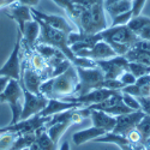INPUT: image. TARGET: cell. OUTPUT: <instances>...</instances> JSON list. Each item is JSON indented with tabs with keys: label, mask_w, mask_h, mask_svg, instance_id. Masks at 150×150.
I'll return each instance as SVG.
<instances>
[{
	"label": "cell",
	"mask_w": 150,
	"mask_h": 150,
	"mask_svg": "<svg viewBox=\"0 0 150 150\" xmlns=\"http://www.w3.org/2000/svg\"><path fill=\"white\" fill-rule=\"evenodd\" d=\"M97 36L100 40L106 41L113 48L117 55H125L130 51L131 46L139 39L127 25L109 27L97 33Z\"/></svg>",
	"instance_id": "cell-1"
},
{
	"label": "cell",
	"mask_w": 150,
	"mask_h": 150,
	"mask_svg": "<svg viewBox=\"0 0 150 150\" xmlns=\"http://www.w3.org/2000/svg\"><path fill=\"white\" fill-rule=\"evenodd\" d=\"M52 89L48 98H61L73 96L78 85V73L73 64L61 74L57 77H51Z\"/></svg>",
	"instance_id": "cell-2"
},
{
	"label": "cell",
	"mask_w": 150,
	"mask_h": 150,
	"mask_svg": "<svg viewBox=\"0 0 150 150\" xmlns=\"http://www.w3.org/2000/svg\"><path fill=\"white\" fill-rule=\"evenodd\" d=\"M24 102V91L23 86L21 85L19 81L17 79H10L5 90L0 95V103H7L10 106L12 119L10 125L16 124L21 120V114L23 109Z\"/></svg>",
	"instance_id": "cell-3"
},
{
	"label": "cell",
	"mask_w": 150,
	"mask_h": 150,
	"mask_svg": "<svg viewBox=\"0 0 150 150\" xmlns=\"http://www.w3.org/2000/svg\"><path fill=\"white\" fill-rule=\"evenodd\" d=\"M76 70L78 73V85H77V90L73 96H82L91 90L103 88L105 76L100 67L76 66Z\"/></svg>",
	"instance_id": "cell-4"
},
{
	"label": "cell",
	"mask_w": 150,
	"mask_h": 150,
	"mask_svg": "<svg viewBox=\"0 0 150 150\" xmlns=\"http://www.w3.org/2000/svg\"><path fill=\"white\" fill-rule=\"evenodd\" d=\"M21 53H22V33L17 30V37L13 49H12L6 62L0 69V76L7 77L10 79H17V81L21 79V71H22Z\"/></svg>",
	"instance_id": "cell-5"
},
{
	"label": "cell",
	"mask_w": 150,
	"mask_h": 150,
	"mask_svg": "<svg viewBox=\"0 0 150 150\" xmlns=\"http://www.w3.org/2000/svg\"><path fill=\"white\" fill-rule=\"evenodd\" d=\"M52 1L64 10L70 21L73 23V25H76V23L85 10L103 0H52Z\"/></svg>",
	"instance_id": "cell-6"
},
{
	"label": "cell",
	"mask_w": 150,
	"mask_h": 150,
	"mask_svg": "<svg viewBox=\"0 0 150 150\" xmlns=\"http://www.w3.org/2000/svg\"><path fill=\"white\" fill-rule=\"evenodd\" d=\"M95 64L103 72L105 79L118 78L124 71L129 69V60L124 55H115L109 59L97 60Z\"/></svg>",
	"instance_id": "cell-7"
},
{
	"label": "cell",
	"mask_w": 150,
	"mask_h": 150,
	"mask_svg": "<svg viewBox=\"0 0 150 150\" xmlns=\"http://www.w3.org/2000/svg\"><path fill=\"white\" fill-rule=\"evenodd\" d=\"M23 91H24V102H23L21 120H25L34 115L40 114L47 106L48 98L42 94H39V95L33 94L24 88H23Z\"/></svg>",
	"instance_id": "cell-8"
},
{
	"label": "cell",
	"mask_w": 150,
	"mask_h": 150,
	"mask_svg": "<svg viewBox=\"0 0 150 150\" xmlns=\"http://www.w3.org/2000/svg\"><path fill=\"white\" fill-rule=\"evenodd\" d=\"M31 8V13H33V17L37 18L42 21L43 23H46L47 25H49L53 29H57L59 31H62L65 34H70L72 31H78L76 30V27L72 25V24L62 16H58V15H49V13H45V12H41L39 10H35L33 7Z\"/></svg>",
	"instance_id": "cell-9"
},
{
	"label": "cell",
	"mask_w": 150,
	"mask_h": 150,
	"mask_svg": "<svg viewBox=\"0 0 150 150\" xmlns=\"http://www.w3.org/2000/svg\"><path fill=\"white\" fill-rule=\"evenodd\" d=\"M43 81H45V78L41 73L33 70L28 65V62H23L19 83L24 89L33 93V94L39 95V94H41L40 93V85Z\"/></svg>",
	"instance_id": "cell-10"
},
{
	"label": "cell",
	"mask_w": 150,
	"mask_h": 150,
	"mask_svg": "<svg viewBox=\"0 0 150 150\" xmlns=\"http://www.w3.org/2000/svg\"><path fill=\"white\" fill-rule=\"evenodd\" d=\"M74 54H76L78 58H88V59L94 60V61L109 59V58H113L117 55L114 49L103 40L97 41L89 49H81V51L76 52Z\"/></svg>",
	"instance_id": "cell-11"
},
{
	"label": "cell",
	"mask_w": 150,
	"mask_h": 150,
	"mask_svg": "<svg viewBox=\"0 0 150 150\" xmlns=\"http://www.w3.org/2000/svg\"><path fill=\"white\" fill-rule=\"evenodd\" d=\"M5 13H6V16H8L11 19H13L17 23L18 30L21 33H23L25 23L34 19L33 13H31V8L25 5H21L17 1L7 5Z\"/></svg>",
	"instance_id": "cell-12"
},
{
	"label": "cell",
	"mask_w": 150,
	"mask_h": 150,
	"mask_svg": "<svg viewBox=\"0 0 150 150\" xmlns=\"http://www.w3.org/2000/svg\"><path fill=\"white\" fill-rule=\"evenodd\" d=\"M124 57L129 61H136L150 66V41L138 39Z\"/></svg>",
	"instance_id": "cell-13"
},
{
	"label": "cell",
	"mask_w": 150,
	"mask_h": 150,
	"mask_svg": "<svg viewBox=\"0 0 150 150\" xmlns=\"http://www.w3.org/2000/svg\"><path fill=\"white\" fill-rule=\"evenodd\" d=\"M144 112L141 110H134L132 113H127V114H122V115H118L115 117L117 122H115V127L113 130V132L126 136L131 130L136 129L137 124L139 122V120L144 117Z\"/></svg>",
	"instance_id": "cell-14"
},
{
	"label": "cell",
	"mask_w": 150,
	"mask_h": 150,
	"mask_svg": "<svg viewBox=\"0 0 150 150\" xmlns=\"http://www.w3.org/2000/svg\"><path fill=\"white\" fill-rule=\"evenodd\" d=\"M84 107L81 103L72 102V101H66V100L61 98H48V103L45 107V109L40 113L41 117H52L54 114L61 113L64 110L71 109V108H81Z\"/></svg>",
	"instance_id": "cell-15"
},
{
	"label": "cell",
	"mask_w": 150,
	"mask_h": 150,
	"mask_svg": "<svg viewBox=\"0 0 150 150\" xmlns=\"http://www.w3.org/2000/svg\"><path fill=\"white\" fill-rule=\"evenodd\" d=\"M89 118L91 119L93 126L100 127V129L105 130L106 132L113 131L114 127H115V122H117L115 117L107 114L106 112H103V110H100V109H91V110H90V115H89Z\"/></svg>",
	"instance_id": "cell-16"
},
{
	"label": "cell",
	"mask_w": 150,
	"mask_h": 150,
	"mask_svg": "<svg viewBox=\"0 0 150 150\" xmlns=\"http://www.w3.org/2000/svg\"><path fill=\"white\" fill-rule=\"evenodd\" d=\"M40 36V24L36 19L29 21L24 25V30L22 33V41H24L25 48L34 49Z\"/></svg>",
	"instance_id": "cell-17"
},
{
	"label": "cell",
	"mask_w": 150,
	"mask_h": 150,
	"mask_svg": "<svg viewBox=\"0 0 150 150\" xmlns=\"http://www.w3.org/2000/svg\"><path fill=\"white\" fill-rule=\"evenodd\" d=\"M106 131L100 129V127H96V126H91V127H88L85 130H82V131H78L76 133L72 134V141L76 145H82L86 142H90V141H94L97 137L105 134Z\"/></svg>",
	"instance_id": "cell-18"
},
{
	"label": "cell",
	"mask_w": 150,
	"mask_h": 150,
	"mask_svg": "<svg viewBox=\"0 0 150 150\" xmlns=\"http://www.w3.org/2000/svg\"><path fill=\"white\" fill-rule=\"evenodd\" d=\"M72 125V122L70 120H65V121H60V122H57V124H53L51 126L46 127L47 130V133L48 136L51 137V139L58 144L61 139V137L64 136V133L67 131V129Z\"/></svg>",
	"instance_id": "cell-19"
},
{
	"label": "cell",
	"mask_w": 150,
	"mask_h": 150,
	"mask_svg": "<svg viewBox=\"0 0 150 150\" xmlns=\"http://www.w3.org/2000/svg\"><path fill=\"white\" fill-rule=\"evenodd\" d=\"M35 134H36V143L40 145L41 150H58V144H55L51 137L48 136L47 133V130H46V126L39 129L35 131Z\"/></svg>",
	"instance_id": "cell-20"
},
{
	"label": "cell",
	"mask_w": 150,
	"mask_h": 150,
	"mask_svg": "<svg viewBox=\"0 0 150 150\" xmlns=\"http://www.w3.org/2000/svg\"><path fill=\"white\" fill-rule=\"evenodd\" d=\"M94 142L96 143H113L118 146L122 145V144H127L129 141L125 136L122 134H119V133H115L113 131H109V132H106L105 134L97 137V138L94 139Z\"/></svg>",
	"instance_id": "cell-21"
},
{
	"label": "cell",
	"mask_w": 150,
	"mask_h": 150,
	"mask_svg": "<svg viewBox=\"0 0 150 150\" xmlns=\"http://www.w3.org/2000/svg\"><path fill=\"white\" fill-rule=\"evenodd\" d=\"M35 139H36L35 132L17 134L13 144H12V148L10 150H23V149H27V148H29L35 142Z\"/></svg>",
	"instance_id": "cell-22"
},
{
	"label": "cell",
	"mask_w": 150,
	"mask_h": 150,
	"mask_svg": "<svg viewBox=\"0 0 150 150\" xmlns=\"http://www.w3.org/2000/svg\"><path fill=\"white\" fill-rule=\"evenodd\" d=\"M127 27L131 29L132 33H134L138 36L143 29H145L146 27H150V18L146 16H142V15L132 17L131 21L127 23Z\"/></svg>",
	"instance_id": "cell-23"
},
{
	"label": "cell",
	"mask_w": 150,
	"mask_h": 150,
	"mask_svg": "<svg viewBox=\"0 0 150 150\" xmlns=\"http://www.w3.org/2000/svg\"><path fill=\"white\" fill-rule=\"evenodd\" d=\"M105 10L110 17L118 16V15L122 13V12L131 10V0H120V1H117L114 4L105 7Z\"/></svg>",
	"instance_id": "cell-24"
},
{
	"label": "cell",
	"mask_w": 150,
	"mask_h": 150,
	"mask_svg": "<svg viewBox=\"0 0 150 150\" xmlns=\"http://www.w3.org/2000/svg\"><path fill=\"white\" fill-rule=\"evenodd\" d=\"M136 78L145 76V74H150V66L141 64V62L136 61H129V69H127Z\"/></svg>",
	"instance_id": "cell-25"
},
{
	"label": "cell",
	"mask_w": 150,
	"mask_h": 150,
	"mask_svg": "<svg viewBox=\"0 0 150 150\" xmlns=\"http://www.w3.org/2000/svg\"><path fill=\"white\" fill-rule=\"evenodd\" d=\"M136 129L139 131L142 136V141H146L150 138V115L144 114V117L139 120V122L137 124Z\"/></svg>",
	"instance_id": "cell-26"
},
{
	"label": "cell",
	"mask_w": 150,
	"mask_h": 150,
	"mask_svg": "<svg viewBox=\"0 0 150 150\" xmlns=\"http://www.w3.org/2000/svg\"><path fill=\"white\" fill-rule=\"evenodd\" d=\"M133 17L132 11L129 10L126 12H122V13L112 17V23L110 27H118V25H127V23L131 21V18Z\"/></svg>",
	"instance_id": "cell-27"
},
{
	"label": "cell",
	"mask_w": 150,
	"mask_h": 150,
	"mask_svg": "<svg viewBox=\"0 0 150 150\" xmlns=\"http://www.w3.org/2000/svg\"><path fill=\"white\" fill-rule=\"evenodd\" d=\"M17 134L11 132L0 133V150H10L12 148Z\"/></svg>",
	"instance_id": "cell-28"
},
{
	"label": "cell",
	"mask_w": 150,
	"mask_h": 150,
	"mask_svg": "<svg viewBox=\"0 0 150 150\" xmlns=\"http://www.w3.org/2000/svg\"><path fill=\"white\" fill-rule=\"evenodd\" d=\"M121 101L124 105L130 107L132 110H141V103L136 96H132L126 93H121Z\"/></svg>",
	"instance_id": "cell-29"
},
{
	"label": "cell",
	"mask_w": 150,
	"mask_h": 150,
	"mask_svg": "<svg viewBox=\"0 0 150 150\" xmlns=\"http://www.w3.org/2000/svg\"><path fill=\"white\" fill-rule=\"evenodd\" d=\"M103 88L109 89V90L121 91V89L124 88V85H122V83H121L118 78H113V79H105V82H103Z\"/></svg>",
	"instance_id": "cell-30"
},
{
	"label": "cell",
	"mask_w": 150,
	"mask_h": 150,
	"mask_svg": "<svg viewBox=\"0 0 150 150\" xmlns=\"http://www.w3.org/2000/svg\"><path fill=\"white\" fill-rule=\"evenodd\" d=\"M146 4V0H132L131 1V11L133 17L142 15V11Z\"/></svg>",
	"instance_id": "cell-31"
},
{
	"label": "cell",
	"mask_w": 150,
	"mask_h": 150,
	"mask_svg": "<svg viewBox=\"0 0 150 150\" xmlns=\"http://www.w3.org/2000/svg\"><path fill=\"white\" fill-rule=\"evenodd\" d=\"M118 79L122 83L124 86H126V85H132V84H134L137 78L133 76V74H132L129 70H126V71H124V72L120 74V76L118 77Z\"/></svg>",
	"instance_id": "cell-32"
},
{
	"label": "cell",
	"mask_w": 150,
	"mask_h": 150,
	"mask_svg": "<svg viewBox=\"0 0 150 150\" xmlns=\"http://www.w3.org/2000/svg\"><path fill=\"white\" fill-rule=\"evenodd\" d=\"M127 138L129 143H132V144H139V143H143L142 141V136L139 133V131L137 130V129H133L131 130L126 136H125Z\"/></svg>",
	"instance_id": "cell-33"
},
{
	"label": "cell",
	"mask_w": 150,
	"mask_h": 150,
	"mask_svg": "<svg viewBox=\"0 0 150 150\" xmlns=\"http://www.w3.org/2000/svg\"><path fill=\"white\" fill-rule=\"evenodd\" d=\"M141 103V109L145 114L150 115V97H137Z\"/></svg>",
	"instance_id": "cell-34"
},
{
	"label": "cell",
	"mask_w": 150,
	"mask_h": 150,
	"mask_svg": "<svg viewBox=\"0 0 150 150\" xmlns=\"http://www.w3.org/2000/svg\"><path fill=\"white\" fill-rule=\"evenodd\" d=\"M121 150H146L143 143L139 144H132V143H127V144H122L119 146Z\"/></svg>",
	"instance_id": "cell-35"
},
{
	"label": "cell",
	"mask_w": 150,
	"mask_h": 150,
	"mask_svg": "<svg viewBox=\"0 0 150 150\" xmlns=\"http://www.w3.org/2000/svg\"><path fill=\"white\" fill-rule=\"evenodd\" d=\"M17 3H19L21 5H25L29 7H34L36 5H39L40 0H17Z\"/></svg>",
	"instance_id": "cell-36"
},
{
	"label": "cell",
	"mask_w": 150,
	"mask_h": 150,
	"mask_svg": "<svg viewBox=\"0 0 150 150\" xmlns=\"http://www.w3.org/2000/svg\"><path fill=\"white\" fill-rule=\"evenodd\" d=\"M139 39L142 40H146V41H150V27H146L145 29H143L139 35H138Z\"/></svg>",
	"instance_id": "cell-37"
},
{
	"label": "cell",
	"mask_w": 150,
	"mask_h": 150,
	"mask_svg": "<svg viewBox=\"0 0 150 150\" xmlns=\"http://www.w3.org/2000/svg\"><path fill=\"white\" fill-rule=\"evenodd\" d=\"M8 81H10V78L4 77V76H0V95H1L3 91L5 90V88H6V85H7Z\"/></svg>",
	"instance_id": "cell-38"
},
{
	"label": "cell",
	"mask_w": 150,
	"mask_h": 150,
	"mask_svg": "<svg viewBox=\"0 0 150 150\" xmlns=\"http://www.w3.org/2000/svg\"><path fill=\"white\" fill-rule=\"evenodd\" d=\"M58 150H71V149H70V144H69V142L65 141L62 144H60V146H59Z\"/></svg>",
	"instance_id": "cell-39"
},
{
	"label": "cell",
	"mask_w": 150,
	"mask_h": 150,
	"mask_svg": "<svg viewBox=\"0 0 150 150\" xmlns=\"http://www.w3.org/2000/svg\"><path fill=\"white\" fill-rule=\"evenodd\" d=\"M28 149H29V148H27V149H23V150H28Z\"/></svg>",
	"instance_id": "cell-40"
},
{
	"label": "cell",
	"mask_w": 150,
	"mask_h": 150,
	"mask_svg": "<svg viewBox=\"0 0 150 150\" xmlns=\"http://www.w3.org/2000/svg\"><path fill=\"white\" fill-rule=\"evenodd\" d=\"M149 97H150V95H149Z\"/></svg>",
	"instance_id": "cell-41"
},
{
	"label": "cell",
	"mask_w": 150,
	"mask_h": 150,
	"mask_svg": "<svg viewBox=\"0 0 150 150\" xmlns=\"http://www.w3.org/2000/svg\"><path fill=\"white\" fill-rule=\"evenodd\" d=\"M131 1H132V0H131Z\"/></svg>",
	"instance_id": "cell-42"
}]
</instances>
